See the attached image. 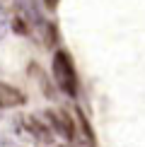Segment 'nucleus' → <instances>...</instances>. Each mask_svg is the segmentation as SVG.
Wrapping results in <instances>:
<instances>
[{"label": "nucleus", "mask_w": 145, "mask_h": 147, "mask_svg": "<svg viewBox=\"0 0 145 147\" xmlns=\"http://www.w3.org/2000/svg\"><path fill=\"white\" fill-rule=\"evenodd\" d=\"M53 77L60 92L68 96H77V72H75V63H72L68 51H56L53 53Z\"/></svg>", "instance_id": "f257e3e1"}, {"label": "nucleus", "mask_w": 145, "mask_h": 147, "mask_svg": "<svg viewBox=\"0 0 145 147\" xmlns=\"http://www.w3.org/2000/svg\"><path fill=\"white\" fill-rule=\"evenodd\" d=\"M15 3H17V10H20V20L39 29L46 27V22L41 20V7L36 5V0H15Z\"/></svg>", "instance_id": "7ed1b4c3"}, {"label": "nucleus", "mask_w": 145, "mask_h": 147, "mask_svg": "<svg viewBox=\"0 0 145 147\" xmlns=\"http://www.w3.org/2000/svg\"><path fill=\"white\" fill-rule=\"evenodd\" d=\"M22 125H24V130L32 133L36 140H44V142L51 140V133L53 130L46 125V121H39L36 116H27V118H22Z\"/></svg>", "instance_id": "39448f33"}, {"label": "nucleus", "mask_w": 145, "mask_h": 147, "mask_svg": "<svg viewBox=\"0 0 145 147\" xmlns=\"http://www.w3.org/2000/svg\"><path fill=\"white\" fill-rule=\"evenodd\" d=\"M44 121H46V125L51 128L53 133L63 135L65 140H72V138H75V128H72V121L68 118V113L48 109V111H44Z\"/></svg>", "instance_id": "f03ea898"}, {"label": "nucleus", "mask_w": 145, "mask_h": 147, "mask_svg": "<svg viewBox=\"0 0 145 147\" xmlns=\"http://www.w3.org/2000/svg\"><path fill=\"white\" fill-rule=\"evenodd\" d=\"M44 5H46L48 10H53V7H56V5H58V0H44Z\"/></svg>", "instance_id": "0eeeda50"}, {"label": "nucleus", "mask_w": 145, "mask_h": 147, "mask_svg": "<svg viewBox=\"0 0 145 147\" xmlns=\"http://www.w3.org/2000/svg\"><path fill=\"white\" fill-rule=\"evenodd\" d=\"M7 15H5V10H0V39H3L5 34H7Z\"/></svg>", "instance_id": "423d86ee"}, {"label": "nucleus", "mask_w": 145, "mask_h": 147, "mask_svg": "<svg viewBox=\"0 0 145 147\" xmlns=\"http://www.w3.org/2000/svg\"><path fill=\"white\" fill-rule=\"evenodd\" d=\"M24 101H27L24 92H20L7 82H0V109H15V106H22Z\"/></svg>", "instance_id": "20e7f679"}]
</instances>
